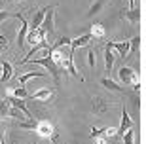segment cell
I'll return each mask as SVG.
<instances>
[{"instance_id":"obj_25","label":"cell","mask_w":146,"mask_h":144,"mask_svg":"<svg viewBox=\"0 0 146 144\" xmlns=\"http://www.w3.org/2000/svg\"><path fill=\"white\" fill-rule=\"evenodd\" d=\"M123 144H135V133H133V129H127L123 133Z\"/></svg>"},{"instance_id":"obj_7","label":"cell","mask_w":146,"mask_h":144,"mask_svg":"<svg viewBox=\"0 0 146 144\" xmlns=\"http://www.w3.org/2000/svg\"><path fill=\"white\" fill-rule=\"evenodd\" d=\"M34 133L40 135L42 139H49V137L53 135V125H51L49 121H46V119H42V121H38V127H36Z\"/></svg>"},{"instance_id":"obj_12","label":"cell","mask_w":146,"mask_h":144,"mask_svg":"<svg viewBox=\"0 0 146 144\" xmlns=\"http://www.w3.org/2000/svg\"><path fill=\"white\" fill-rule=\"evenodd\" d=\"M42 40H46V34H44L40 29H33V31H29V34H27V44L34 46V44L42 42Z\"/></svg>"},{"instance_id":"obj_32","label":"cell","mask_w":146,"mask_h":144,"mask_svg":"<svg viewBox=\"0 0 146 144\" xmlns=\"http://www.w3.org/2000/svg\"><path fill=\"white\" fill-rule=\"evenodd\" d=\"M0 144H4V137H0Z\"/></svg>"},{"instance_id":"obj_4","label":"cell","mask_w":146,"mask_h":144,"mask_svg":"<svg viewBox=\"0 0 146 144\" xmlns=\"http://www.w3.org/2000/svg\"><path fill=\"white\" fill-rule=\"evenodd\" d=\"M15 17L19 19L21 27H19V32H17V48L19 49H25L27 48V34H29V23L25 21V17L15 13Z\"/></svg>"},{"instance_id":"obj_9","label":"cell","mask_w":146,"mask_h":144,"mask_svg":"<svg viewBox=\"0 0 146 144\" xmlns=\"http://www.w3.org/2000/svg\"><path fill=\"white\" fill-rule=\"evenodd\" d=\"M55 93V87H44V89L34 91L33 95H29V99L33 101H49V97Z\"/></svg>"},{"instance_id":"obj_6","label":"cell","mask_w":146,"mask_h":144,"mask_svg":"<svg viewBox=\"0 0 146 144\" xmlns=\"http://www.w3.org/2000/svg\"><path fill=\"white\" fill-rule=\"evenodd\" d=\"M6 101L10 102L13 108H19L23 114H25V117H33V114L29 112V108H27V104H25V99H17V97H13V95H10V97H6Z\"/></svg>"},{"instance_id":"obj_24","label":"cell","mask_w":146,"mask_h":144,"mask_svg":"<svg viewBox=\"0 0 146 144\" xmlns=\"http://www.w3.org/2000/svg\"><path fill=\"white\" fill-rule=\"evenodd\" d=\"M8 112H10V102L2 99L0 101V117H8Z\"/></svg>"},{"instance_id":"obj_3","label":"cell","mask_w":146,"mask_h":144,"mask_svg":"<svg viewBox=\"0 0 146 144\" xmlns=\"http://www.w3.org/2000/svg\"><path fill=\"white\" fill-rule=\"evenodd\" d=\"M118 78L123 82L125 86H135V84H139V74L131 66H121L119 72H118Z\"/></svg>"},{"instance_id":"obj_22","label":"cell","mask_w":146,"mask_h":144,"mask_svg":"<svg viewBox=\"0 0 146 144\" xmlns=\"http://www.w3.org/2000/svg\"><path fill=\"white\" fill-rule=\"evenodd\" d=\"M44 15H46V8H44V10H40V11H36V15H34V19H33V29H38L40 25H42Z\"/></svg>"},{"instance_id":"obj_14","label":"cell","mask_w":146,"mask_h":144,"mask_svg":"<svg viewBox=\"0 0 146 144\" xmlns=\"http://www.w3.org/2000/svg\"><path fill=\"white\" fill-rule=\"evenodd\" d=\"M108 110V102L104 101V99H101V97H95L93 99V112L95 114H104Z\"/></svg>"},{"instance_id":"obj_27","label":"cell","mask_w":146,"mask_h":144,"mask_svg":"<svg viewBox=\"0 0 146 144\" xmlns=\"http://www.w3.org/2000/svg\"><path fill=\"white\" fill-rule=\"evenodd\" d=\"M87 64H89V68H95V64H97V61H95V51H93L91 48L87 49Z\"/></svg>"},{"instance_id":"obj_35","label":"cell","mask_w":146,"mask_h":144,"mask_svg":"<svg viewBox=\"0 0 146 144\" xmlns=\"http://www.w3.org/2000/svg\"><path fill=\"white\" fill-rule=\"evenodd\" d=\"M38 144H42V142H38Z\"/></svg>"},{"instance_id":"obj_29","label":"cell","mask_w":146,"mask_h":144,"mask_svg":"<svg viewBox=\"0 0 146 144\" xmlns=\"http://www.w3.org/2000/svg\"><path fill=\"white\" fill-rule=\"evenodd\" d=\"M10 17H15V13H11V11H6V10H0V23L6 21V19H10Z\"/></svg>"},{"instance_id":"obj_18","label":"cell","mask_w":146,"mask_h":144,"mask_svg":"<svg viewBox=\"0 0 146 144\" xmlns=\"http://www.w3.org/2000/svg\"><path fill=\"white\" fill-rule=\"evenodd\" d=\"M104 4H106V0H95L91 4V8H89V11H87V17H93V15H97L99 11L104 8Z\"/></svg>"},{"instance_id":"obj_28","label":"cell","mask_w":146,"mask_h":144,"mask_svg":"<svg viewBox=\"0 0 146 144\" xmlns=\"http://www.w3.org/2000/svg\"><path fill=\"white\" fill-rule=\"evenodd\" d=\"M106 131H108V127L104 129H99V127H91V137L95 139V137H101V135H106Z\"/></svg>"},{"instance_id":"obj_23","label":"cell","mask_w":146,"mask_h":144,"mask_svg":"<svg viewBox=\"0 0 146 144\" xmlns=\"http://www.w3.org/2000/svg\"><path fill=\"white\" fill-rule=\"evenodd\" d=\"M11 95L17 97V99H29V93H27V89H25L23 86H17L15 89L11 91Z\"/></svg>"},{"instance_id":"obj_10","label":"cell","mask_w":146,"mask_h":144,"mask_svg":"<svg viewBox=\"0 0 146 144\" xmlns=\"http://www.w3.org/2000/svg\"><path fill=\"white\" fill-rule=\"evenodd\" d=\"M93 38H91V34L87 32V34H84V36H78V38H74V40H70V51H74L76 48H86V46H89V42H91Z\"/></svg>"},{"instance_id":"obj_21","label":"cell","mask_w":146,"mask_h":144,"mask_svg":"<svg viewBox=\"0 0 146 144\" xmlns=\"http://www.w3.org/2000/svg\"><path fill=\"white\" fill-rule=\"evenodd\" d=\"M38 121L34 117H29L27 121H19V129H27V131H36Z\"/></svg>"},{"instance_id":"obj_11","label":"cell","mask_w":146,"mask_h":144,"mask_svg":"<svg viewBox=\"0 0 146 144\" xmlns=\"http://www.w3.org/2000/svg\"><path fill=\"white\" fill-rule=\"evenodd\" d=\"M110 49H116L119 57H127L129 55V42H108Z\"/></svg>"},{"instance_id":"obj_17","label":"cell","mask_w":146,"mask_h":144,"mask_svg":"<svg viewBox=\"0 0 146 144\" xmlns=\"http://www.w3.org/2000/svg\"><path fill=\"white\" fill-rule=\"evenodd\" d=\"M101 84H103V86L106 87L108 91H114V93H123V87H119L118 84H116L114 80H110V78H103V80H101Z\"/></svg>"},{"instance_id":"obj_19","label":"cell","mask_w":146,"mask_h":144,"mask_svg":"<svg viewBox=\"0 0 146 144\" xmlns=\"http://www.w3.org/2000/svg\"><path fill=\"white\" fill-rule=\"evenodd\" d=\"M141 42H142V38L141 36H133L129 40V55H135L139 49H141ZM127 55V57H129Z\"/></svg>"},{"instance_id":"obj_13","label":"cell","mask_w":146,"mask_h":144,"mask_svg":"<svg viewBox=\"0 0 146 144\" xmlns=\"http://www.w3.org/2000/svg\"><path fill=\"white\" fill-rule=\"evenodd\" d=\"M112 66H114V53L112 49H110V46L106 44V48H104V72H112Z\"/></svg>"},{"instance_id":"obj_2","label":"cell","mask_w":146,"mask_h":144,"mask_svg":"<svg viewBox=\"0 0 146 144\" xmlns=\"http://www.w3.org/2000/svg\"><path fill=\"white\" fill-rule=\"evenodd\" d=\"M55 6H48L46 8V15H44V21H42V25H40V31L44 32V34H49V36H53L55 34Z\"/></svg>"},{"instance_id":"obj_8","label":"cell","mask_w":146,"mask_h":144,"mask_svg":"<svg viewBox=\"0 0 146 144\" xmlns=\"http://www.w3.org/2000/svg\"><path fill=\"white\" fill-rule=\"evenodd\" d=\"M133 127V119H131V116H129V112L127 110H121V123H119V127L116 129V135H123L127 129H131Z\"/></svg>"},{"instance_id":"obj_1","label":"cell","mask_w":146,"mask_h":144,"mask_svg":"<svg viewBox=\"0 0 146 144\" xmlns=\"http://www.w3.org/2000/svg\"><path fill=\"white\" fill-rule=\"evenodd\" d=\"M27 63H34V64H40V66H44V68L48 70L49 74L53 76V80L59 84V68H57V64H55L51 53H48V51H46V55H44V57H40V59H31V61H27Z\"/></svg>"},{"instance_id":"obj_5","label":"cell","mask_w":146,"mask_h":144,"mask_svg":"<svg viewBox=\"0 0 146 144\" xmlns=\"http://www.w3.org/2000/svg\"><path fill=\"white\" fill-rule=\"evenodd\" d=\"M121 17L127 19L131 25H137V23H141V19H142V11H141V8L135 6V8H131V10H125L123 13H121Z\"/></svg>"},{"instance_id":"obj_31","label":"cell","mask_w":146,"mask_h":144,"mask_svg":"<svg viewBox=\"0 0 146 144\" xmlns=\"http://www.w3.org/2000/svg\"><path fill=\"white\" fill-rule=\"evenodd\" d=\"M95 144H106V139H104V135H101V137H95Z\"/></svg>"},{"instance_id":"obj_20","label":"cell","mask_w":146,"mask_h":144,"mask_svg":"<svg viewBox=\"0 0 146 144\" xmlns=\"http://www.w3.org/2000/svg\"><path fill=\"white\" fill-rule=\"evenodd\" d=\"M89 34H91V38H103L104 36V27L101 23H95V25H91V29H89Z\"/></svg>"},{"instance_id":"obj_16","label":"cell","mask_w":146,"mask_h":144,"mask_svg":"<svg viewBox=\"0 0 146 144\" xmlns=\"http://www.w3.org/2000/svg\"><path fill=\"white\" fill-rule=\"evenodd\" d=\"M0 68H2V76H0V82H8L11 78V70H13V64L4 61V63L0 64Z\"/></svg>"},{"instance_id":"obj_33","label":"cell","mask_w":146,"mask_h":144,"mask_svg":"<svg viewBox=\"0 0 146 144\" xmlns=\"http://www.w3.org/2000/svg\"><path fill=\"white\" fill-rule=\"evenodd\" d=\"M13 2H21V0H13Z\"/></svg>"},{"instance_id":"obj_30","label":"cell","mask_w":146,"mask_h":144,"mask_svg":"<svg viewBox=\"0 0 146 144\" xmlns=\"http://www.w3.org/2000/svg\"><path fill=\"white\" fill-rule=\"evenodd\" d=\"M6 48H8V38L0 34V53H2V51H4Z\"/></svg>"},{"instance_id":"obj_26","label":"cell","mask_w":146,"mask_h":144,"mask_svg":"<svg viewBox=\"0 0 146 144\" xmlns=\"http://www.w3.org/2000/svg\"><path fill=\"white\" fill-rule=\"evenodd\" d=\"M8 117H17V119H21V117H25V114L19 110V108H13L10 104V112H8Z\"/></svg>"},{"instance_id":"obj_15","label":"cell","mask_w":146,"mask_h":144,"mask_svg":"<svg viewBox=\"0 0 146 144\" xmlns=\"http://www.w3.org/2000/svg\"><path fill=\"white\" fill-rule=\"evenodd\" d=\"M46 72H36V70H33V72H27V74H21L19 76V86L25 87V84H27L31 78H46Z\"/></svg>"},{"instance_id":"obj_34","label":"cell","mask_w":146,"mask_h":144,"mask_svg":"<svg viewBox=\"0 0 146 144\" xmlns=\"http://www.w3.org/2000/svg\"><path fill=\"white\" fill-rule=\"evenodd\" d=\"M0 76H2V68H0Z\"/></svg>"}]
</instances>
